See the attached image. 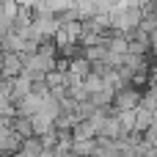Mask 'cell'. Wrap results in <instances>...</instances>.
I'll use <instances>...</instances> for the list:
<instances>
[{
  "label": "cell",
  "instance_id": "cell-8",
  "mask_svg": "<svg viewBox=\"0 0 157 157\" xmlns=\"http://www.w3.org/2000/svg\"><path fill=\"white\" fill-rule=\"evenodd\" d=\"M41 157H52V152H44V155H41Z\"/></svg>",
  "mask_w": 157,
  "mask_h": 157
},
{
  "label": "cell",
  "instance_id": "cell-1",
  "mask_svg": "<svg viewBox=\"0 0 157 157\" xmlns=\"http://www.w3.org/2000/svg\"><path fill=\"white\" fill-rule=\"evenodd\" d=\"M144 102V88L138 86H124L116 91L113 97V113H127V110H138Z\"/></svg>",
  "mask_w": 157,
  "mask_h": 157
},
{
  "label": "cell",
  "instance_id": "cell-7",
  "mask_svg": "<svg viewBox=\"0 0 157 157\" xmlns=\"http://www.w3.org/2000/svg\"><path fill=\"white\" fill-rule=\"evenodd\" d=\"M3 63H6V50H3V44H0V80H3Z\"/></svg>",
  "mask_w": 157,
  "mask_h": 157
},
{
  "label": "cell",
  "instance_id": "cell-9",
  "mask_svg": "<svg viewBox=\"0 0 157 157\" xmlns=\"http://www.w3.org/2000/svg\"><path fill=\"white\" fill-rule=\"evenodd\" d=\"M17 157H22V155H17Z\"/></svg>",
  "mask_w": 157,
  "mask_h": 157
},
{
  "label": "cell",
  "instance_id": "cell-2",
  "mask_svg": "<svg viewBox=\"0 0 157 157\" xmlns=\"http://www.w3.org/2000/svg\"><path fill=\"white\" fill-rule=\"evenodd\" d=\"M25 75V58L19 52H6V63H3V80H14Z\"/></svg>",
  "mask_w": 157,
  "mask_h": 157
},
{
  "label": "cell",
  "instance_id": "cell-10",
  "mask_svg": "<svg viewBox=\"0 0 157 157\" xmlns=\"http://www.w3.org/2000/svg\"><path fill=\"white\" fill-rule=\"evenodd\" d=\"M94 157H97V155H94Z\"/></svg>",
  "mask_w": 157,
  "mask_h": 157
},
{
  "label": "cell",
  "instance_id": "cell-5",
  "mask_svg": "<svg viewBox=\"0 0 157 157\" xmlns=\"http://www.w3.org/2000/svg\"><path fill=\"white\" fill-rule=\"evenodd\" d=\"M44 152H47V149H44V141H41L39 135L22 141V157H41Z\"/></svg>",
  "mask_w": 157,
  "mask_h": 157
},
{
  "label": "cell",
  "instance_id": "cell-3",
  "mask_svg": "<svg viewBox=\"0 0 157 157\" xmlns=\"http://www.w3.org/2000/svg\"><path fill=\"white\" fill-rule=\"evenodd\" d=\"M152 124H155V110H149L146 105H141V108L135 110V132L146 135V132L152 130Z\"/></svg>",
  "mask_w": 157,
  "mask_h": 157
},
{
  "label": "cell",
  "instance_id": "cell-4",
  "mask_svg": "<svg viewBox=\"0 0 157 157\" xmlns=\"http://www.w3.org/2000/svg\"><path fill=\"white\" fill-rule=\"evenodd\" d=\"M72 152L77 157H94L97 155V138H75Z\"/></svg>",
  "mask_w": 157,
  "mask_h": 157
},
{
  "label": "cell",
  "instance_id": "cell-6",
  "mask_svg": "<svg viewBox=\"0 0 157 157\" xmlns=\"http://www.w3.org/2000/svg\"><path fill=\"white\" fill-rule=\"evenodd\" d=\"M11 130L17 132V135H22V138H33L36 132H33V121L28 119V116H17L14 121H11Z\"/></svg>",
  "mask_w": 157,
  "mask_h": 157
}]
</instances>
